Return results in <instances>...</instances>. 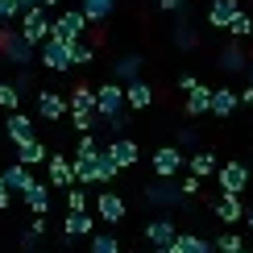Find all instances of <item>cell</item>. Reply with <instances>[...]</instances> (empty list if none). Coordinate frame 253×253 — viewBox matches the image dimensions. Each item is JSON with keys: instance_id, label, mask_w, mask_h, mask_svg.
<instances>
[{"instance_id": "f5cc1de1", "label": "cell", "mask_w": 253, "mask_h": 253, "mask_svg": "<svg viewBox=\"0 0 253 253\" xmlns=\"http://www.w3.org/2000/svg\"><path fill=\"white\" fill-rule=\"evenodd\" d=\"M0 187H4V174H0Z\"/></svg>"}, {"instance_id": "cb8c5ba5", "label": "cell", "mask_w": 253, "mask_h": 253, "mask_svg": "<svg viewBox=\"0 0 253 253\" xmlns=\"http://www.w3.org/2000/svg\"><path fill=\"white\" fill-rule=\"evenodd\" d=\"M0 174H4V187H8V191H21V195H25L29 187L38 183V178L29 174L25 166H21V162H8V166H0Z\"/></svg>"}, {"instance_id": "30bf717a", "label": "cell", "mask_w": 253, "mask_h": 253, "mask_svg": "<svg viewBox=\"0 0 253 253\" xmlns=\"http://www.w3.org/2000/svg\"><path fill=\"white\" fill-rule=\"evenodd\" d=\"M46 170H50V187H58V191H71V187H79V183H75V162H71L62 150H50Z\"/></svg>"}, {"instance_id": "f35d334b", "label": "cell", "mask_w": 253, "mask_h": 253, "mask_svg": "<svg viewBox=\"0 0 253 253\" xmlns=\"http://www.w3.org/2000/svg\"><path fill=\"white\" fill-rule=\"evenodd\" d=\"M67 212H87V191L83 187H71L67 191Z\"/></svg>"}, {"instance_id": "ac0fdd59", "label": "cell", "mask_w": 253, "mask_h": 253, "mask_svg": "<svg viewBox=\"0 0 253 253\" xmlns=\"http://www.w3.org/2000/svg\"><path fill=\"white\" fill-rule=\"evenodd\" d=\"M212 212L220 224H237V220H245V204H241V195H216Z\"/></svg>"}, {"instance_id": "7bdbcfd3", "label": "cell", "mask_w": 253, "mask_h": 253, "mask_svg": "<svg viewBox=\"0 0 253 253\" xmlns=\"http://www.w3.org/2000/svg\"><path fill=\"white\" fill-rule=\"evenodd\" d=\"M174 83H178V91H191V87H195V83H199V79L191 75V71H183V75H178Z\"/></svg>"}, {"instance_id": "ba28073f", "label": "cell", "mask_w": 253, "mask_h": 253, "mask_svg": "<svg viewBox=\"0 0 253 253\" xmlns=\"http://www.w3.org/2000/svg\"><path fill=\"white\" fill-rule=\"evenodd\" d=\"M249 166L245 162H220V170H216V183H220V195H241L249 187Z\"/></svg>"}, {"instance_id": "7dc6e473", "label": "cell", "mask_w": 253, "mask_h": 253, "mask_svg": "<svg viewBox=\"0 0 253 253\" xmlns=\"http://www.w3.org/2000/svg\"><path fill=\"white\" fill-rule=\"evenodd\" d=\"M241 96V104H253V87H245V91H237Z\"/></svg>"}, {"instance_id": "f1b7e54d", "label": "cell", "mask_w": 253, "mask_h": 253, "mask_svg": "<svg viewBox=\"0 0 253 253\" xmlns=\"http://www.w3.org/2000/svg\"><path fill=\"white\" fill-rule=\"evenodd\" d=\"M216 67H220V71H245V67H249V54H245V50L237 46V42H228V46L220 50Z\"/></svg>"}, {"instance_id": "8fae6325", "label": "cell", "mask_w": 253, "mask_h": 253, "mask_svg": "<svg viewBox=\"0 0 253 253\" xmlns=\"http://www.w3.org/2000/svg\"><path fill=\"white\" fill-rule=\"evenodd\" d=\"M4 133H8V141L17 145H29V141H38V121L29 117V112H8V121H4Z\"/></svg>"}, {"instance_id": "52a82bcc", "label": "cell", "mask_w": 253, "mask_h": 253, "mask_svg": "<svg viewBox=\"0 0 253 253\" xmlns=\"http://www.w3.org/2000/svg\"><path fill=\"white\" fill-rule=\"evenodd\" d=\"M150 166H154V178H174L187 166V154L178 150V145H158L150 154Z\"/></svg>"}, {"instance_id": "ffe728a7", "label": "cell", "mask_w": 253, "mask_h": 253, "mask_svg": "<svg viewBox=\"0 0 253 253\" xmlns=\"http://www.w3.org/2000/svg\"><path fill=\"white\" fill-rule=\"evenodd\" d=\"M125 104H129V112H145V108H154V87L145 79H137L125 87Z\"/></svg>"}, {"instance_id": "484cf974", "label": "cell", "mask_w": 253, "mask_h": 253, "mask_svg": "<svg viewBox=\"0 0 253 253\" xmlns=\"http://www.w3.org/2000/svg\"><path fill=\"white\" fill-rule=\"evenodd\" d=\"M237 108H241V96H237L233 87H216V91H212V117L228 121V117H233Z\"/></svg>"}, {"instance_id": "7a4b0ae2", "label": "cell", "mask_w": 253, "mask_h": 253, "mask_svg": "<svg viewBox=\"0 0 253 253\" xmlns=\"http://www.w3.org/2000/svg\"><path fill=\"white\" fill-rule=\"evenodd\" d=\"M87 17L79 13V8H62L58 17H50V38L62 42V46H75L79 38H87Z\"/></svg>"}, {"instance_id": "e0dca14e", "label": "cell", "mask_w": 253, "mask_h": 253, "mask_svg": "<svg viewBox=\"0 0 253 253\" xmlns=\"http://www.w3.org/2000/svg\"><path fill=\"white\" fill-rule=\"evenodd\" d=\"M141 79V54H121L112 62V83H121V87H129V83Z\"/></svg>"}, {"instance_id": "8d00e7d4", "label": "cell", "mask_w": 253, "mask_h": 253, "mask_svg": "<svg viewBox=\"0 0 253 253\" xmlns=\"http://www.w3.org/2000/svg\"><path fill=\"white\" fill-rule=\"evenodd\" d=\"M212 249H216V253H241V249H245V241H241L237 233H220V237L212 241Z\"/></svg>"}, {"instance_id": "74e56055", "label": "cell", "mask_w": 253, "mask_h": 253, "mask_svg": "<svg viewBox=\"0 0 253 253\" xmlns=\"http://www.w3.org/2000/svg\"><path fill=\"white\" fill-rule=\"evenodd\" d=\"M0 108L4 112H21V91L13 83H0Z\"/></svg>"}, {"instance_id": "2e32d148", "label": "cell", "mask_w": 253, "mask_h": 253, "mask_svg": "<svg viewBox=\"0 0 253 253\" xmlns=\"http://www.w3.org/2000/svg\"><path fill=\"white\" fill-rule=\"evenodd\" d=\"M212 91L216 87H208V83H195V87L191 91H187V104H183V108H187V117H212Z\"/></svg>"}, {"instance_id": "9c48e42d", "label": "cell", "mask_w": 253, "mask_h": 253, "mask_svg": "<svg viewBox=\"0 0 253 253\" xmlns=\"http://www.w3.org/2000/svg\"><path fill=\"white\" fill-rule=\"evenodd\" d=\"M141 233H145V241H150V249H166V245H174V241H178V224H174L170 216L158 212V216L145 220Z\"/></svg>"}, {"instance_id": "277c9868", "label": "cell", "mask_w": 253, "mask_h": 253, "mask_svg": "<svg viewBox=\"0 0 253 253\" xmlns=\"http://www.w3.org/2000/svg\"><path fill=\"white\" fill-rule=\"evenodd\" d=\"M0 58H4V62H13L17 71H29V62L38 58V50L29 46V42L21 38L17 29H0Z\"/></svg>"}, {"instance_id": "7c38bea8", "label": "cell", "mask_w": 253, "mask_h": 253, "mask_svg": "<svg viewBox=\"0 0 253 253\" xmlns=\"http://www.w3.org/2000/svg\"><path fill=\"white\" fill-rule=\"evenodd\" d=\"M125 212H129V204H125L121 191H108V187H104V191L96 195V216L104 220V224H121Z\"/></svg>"}, {"instance_id": "8992f818", "label": "cell", "mask_w": 253, "mask_h": 253, "mask_svg": "<svg viewBox=\"0 0 253 253\" xmlns=\"http://www.w3.org/2000/svg\"><path fill=\"white\" fill-rule=\"evenodd\" d=\"M17 34L29 42V46H46L50 42V13L46 8H29V13H21V25H17Z\"/></svg>"}, {"instance_id": "f907efd6", "label": "cell", "mask_w": 253, "mask_h": 253, "mask_svg": "<svg viewBox=\"0 0 253 253\" xmlns=\"http://www.w3.org/2000/svg\"><path fill=\"white\" fill-rule=\"evenodd\" d=\"M245 75H249V87H253V62H249V67H245Z\"/></svg>"}, {"instance_id": "44dd1931", "label": "cell", "mask_w": 253, "mask_h": 253, "mask_svg": "<svg viewBox=\"0 0 253 253\" xmlns=\"http://www.w3.org/2000/svg\"><path fill=\"white\" fill-rule=\"evenodd\" d=\"M170 42H174L178 54H191V50L199 46V34L187 25V17H174V25H170Z\"/></svg>"}, {"instance_id": "ab89813d", "label": "cell", "mask_w": 253, "mask_h": 253, "mask_svg": "<svg viewBox=\"0 0 253 253\" xmlns=\"http://www.w3.org/2000/svg\"><path fill=\"white\" fill-rule=\"evenodd\" d=\"M29 233H34V237L42 241V237L50 233V220H46V216H34V220H29Z\"/></svg>"}, {"instance_id": "d6a6232c", "label": "cell", "mask_w": 253, "mask_h": 253, "mask_svg": "<svg viewBox=\"0 0 253 253\" xmlns=\"http://www.w3.org/2000/svg\"><path fill=\"white\" fill-rule=\"evenodd\" d=\"M224 34H228V38H233V42H245V38H253V17L245 13V8H241V13L233 17V25H228V29H224Z\"/></svg>"}, {"instance_id": "5bb4252c", "label": "cell", "mask_w": 253, "mask_h": 253, "mask_svg": "<svg viewBox=\"0 0 253 253\" xmlns=\"http://www.w3.org/2000/svg\"><path fill=\"white\" fill-rule=\"evenodd\" d=\"M71 112V100H62L58 91H46L42 87L38 91V121H50V125H58L62 117Z\"/></svg>"}, {"instance_id": "603a6c76", "label": "cell", "mask_w": 253, "mask_h": 253, "mask_svg": "<svg viewBox=\"0 0 253 253\" xmlns=\"http://www.w3.org/2000/svg\"><path fill=\"white\" fill-rule=\"evenodd\" d=\"M79 13L87 17V25H104L117 13V0H79Z\"/></svg>"}, {"instance_id": "3957f363", "label": "cell", "mask_w": 253, "mask_h": 253, "mask_svg": "<svg viewBox=\"0 0 253 253\" xmlns=\"http://www.w3.org/2000/svg\"><path fill=\"white\" fill-rule=\"evenodd\" d=\"M141 191H145V204H150V208H162V216L187 204L183 183H174V178H154V183H150V187H141Z\"/></svg>"}, {"instance_id": "c3c4849f", "label": "cell", "mask_w": 253, "mask_h": 253, "mask_svg": "<svg viewBox=\"0 0 253 253\" xmlns=\"http://www.w3.org/2000/svg\"><path fill=\"white\" fill-rule=\"evenodd\" d=\"M62 4V0H42V8H46V13H50V8H58Z\"/></svg>"}, {"instance_id": "836d02e7", "label": "cell", "mask_w": 253, "mask_h": 253, "mask_svg": "<svg viewBox=\"0 0 253 253\" xmlns=\"http://www.w3.org/2000/svg\"><path fill=\"white\" fill-rule=\"evenodd\" d=\"M71 62H75V67H91V62H96V42L79 38L75 46H71Z\"/></svg>"}, {"instance_id": "83f0119b", "label": "cell", "mask_w": 253, "mask_h": 253, "mask_svg": "<svg viewBox=\"0 0 253 253\" xmlns=\"http://www.w3.org/2000/svg\"><path fill=\"white\" fill-rule=\"evenodd\" d=\"M187 166H191V178H199V183H204L208 174H216V170H220V162H216V154H212V150L191 154V158H187Z\"/></svg>"}, {"instance_id": "db71d44e", "label": "cell", "mask_w": 253, "mask_h": 253, "mask_svg": "<svg viewBox=\"0 0 253 253\" xmlns=\"http://www.w3.org/2000/svg\"><path fill=\"white\" fill-rule=\"evenodd\" d=\"M241 253H249V249H241Z\"/></svg>"}, {"instance_id": "f6af8a7d", "label": "cell", "mask_w": 253, "mask_h": 253, "mask_svg": "<svg viewBox=\"0 0 253 253\" xmlns=\"http://www.w3.org/2000/svg\"><path fill=\"white\" fill-rule=\"evenodd\" d=\"M21 249L34 253V249H38V237H34V233H21Z\"/></svg>"}, {"instance_id": "9a60e30c", "label": "cell", "mask_w": 253, "mask_h": 253, "mask_svg": "<svg viewBox=\"0 0 253 253\" xmlns=\"http://www.w3.org/2000/svg\"><path fill=\"white\" fill-rule=\"evenodd\" d=\"M104 150L112 154V162L121 166V170H129V166H137V158H141V150H137V141L133 137H112Z\"/></svg>"}, {"instance_id": "bcb514c9", "label": "cell", "mask_w": 253, "mask_h": 253, "mask_svg": "<svg viewBox=\"0 0 253 253\" xmlns=\"http://www.w3.org/2000/svg\"><path fill=\"white\" fill-rule=\"evenodd\" d=\"M21 4V13H29V8H42V0H17Z\"/></svg>"}, {"instance_id": "4316f807", "label": "cell", "mask_w": 253, "mask_h": 253, "mask_svg": "<svg viewBox=\"0 0 253 253\" xmlns=\"http://www.w3.org/2000/svg\"><path fill=\"white\" fill-rule=\"evenodd\" d=\"M17 162L25 166V170H34V166L50 162V145L42 141V137H38V141H29V145H21V150H17Z\"/></svg>"}, {"instance_id": "ee69618b", "label": "cell", "mask_w": 253, "mask_h": 253, "mask_svg": "<svg viewBox=\"0 0 253 253\" xmlns=\"http://www.w3.org/2000/svg\"><path fill=\"white\" fill-rule=\"evenodd\" d=\"M158 8H162V13H183V0H158Z\"/></svg>"}, {"instance_id": "b9f144b4", "label": "cell", "mask_w": 253, "mask_h": 253, "mask_svg": "<svg viewBox=\"0 0 253 253\" xmlns=\"http://www.w3.org/2000/svg\"><path fill=\"white\" fill-rule=\"evenodd\" d=\"M199 187H204V183H199V178H191V174L183 178V195H187V199H195V195H199Z\"/></svg>"}, {"instance_id": "e575fe53", "label": "cell", "mask_w": 253, "mask_h": 253, "mask_svg": "<svg viewBox=\"0 0 253 253\" xmlns=\"http://www.w3.org/2000/svg\"><path fill=\"white\" fill-rule=\"evenodd\" d=\"M100 150H104V145L96 141V133H91V137H79V145H75V162H96Z\"/></svg>"}, {"instance_id": "f546056e", "label": "cell", "mask_w": 253, "mask_h": 253, "mask_svg": "<svg viewBox=\"0 0 253 253\" xmlns=\"http://www.w3.org/2000/svg\"><path fill=\"white\" fill-rule=\"evenodd\" d=\"M25 208L34 216H46L50 212V183H34V187H29V191H25Z\"/></svg>"}, {"instance_id": "7402d4cb", "label": "cell", "mask_w": 253, "mask_h": 253, "mask_svg": "<svg viewBox=\"0 0 253 253\" xmlns=\"http://www.w3.org/2000/svg\"><path fill=\"white\" fill-rule=\"evenodd\" d=\"M79 237H91V212H67L62 220V241H79Z\"/></svg>"}, {"instance_id": "d4e9b609", "label": "cell", "mask_w": 253, "mask_h": 253, "mask_svg": "<svg viewBox=\"0 0 253 253\" xmlns=\"http://www.w3.org/2000/svg\"><path fill=\"white\" fill-rule=\"evenodd\" d=\"M117 174H121V166L112 162V154H108V150H100V154H96V162H91V178H96L100 187H112V183H117Z\"/></svg>"}, {"instance_id": "816d5d0a", "label": "cell", "mask_w": 253, "mask_h": 253, "mask_svg": "<svg viewBox=\"0 0 253 253\" xmlns=\"http://www.w3.org/2000/svg\"><path fill=\"white\" fill-rule=\"evenodd\" d=\"M150 253H174V245H166V249H150Z\"/></svg>"}, {"instance_id": "d6986e66", "label": "cell", "mask_w": 253, "mask_h": 253, "mask_svg": "<svg viewBox=\"0 0 253 253\" xmlns=\"http://www.w3.org/2000/svg\"><path fill=\"white\" fill-rule=\"evenodd\" d=\"M237 13H241L237 0H212V4H208V25H212V29H228Z\"/></svg>"}, {"instance_id": "5b68a950", "label": "cell", "mask_w": 253, "mask_h": 253, "mask_svg": "<svg viewBox=\"0 0 253 253\" xmlns=\"http://www.w3.org/2000/svg\"><path fill=\"white\" fill-rule=\"evenodd\" d=\"M129 112V104H125V87L121 83H100L96 87V117H100V125L104 121H117V117H125Z\"/></svg>"}, {"instance_id": "1f68e13d", "label": "cell", "mask_w": 253, "mask_h": 253, "mask_svg": "<svg viewBox=\"0 0 253 253\" xmlns=\"http://www.w3.org/2000/svg\"><path fill=\"white\" fill-rule=\"evenodd\" d=\"M87 253H121V241H117V233H91L87 237Z\"/></svg>"}, {"instance_id": "d590c367", "label": "cell", "mask_w": 253, "mask_h": 253, "mask_svg": "<svg viewBox=\"0 0 253 253\" xmlns=\"http://www.w3.org/2000/svg\"><path fill=\"white\" fill-rule=\"evenodd\" d=\"M174 145H178L183 154H199V133L187 125V129H178V133H174Z\"/></svg>"}, {"instance_id": "4dcf8cb0", "label": "cell", "mask_w": 253, "mask_h": 253, "mask_svg": "<svg viewBox=\"0 0 253 253\" xmlns=\"http://www.w3.org/2000/svg\"><path fill=\"white\" fill-rule=\"evenodd\" d=\"M174 253H216V249H212V241L199 237V233H178Z\"/></svg>"}, {"instance_id": "60d3db41", "label": "cell", "mask_w": 253, "mask_h": 253, "mask_svg": "<svg viewBox=\"0 0 253 253\" xmlns=\"http://www.w3.org/2000/svg\"><path fill=\"white\" fill-rule=\"evenodd\" d=\"M13 87H17V91H29V87H34V75H29V71H17V75H13Z\"/></svg>"}, {"instance_id": "4fadbf2b", "label": "cell", "mask_w": 253, "mask_h": 253, "mask_svg": "<svg viewBox=\"0 0 253 253\" xmlns=\"http://www.w3.org/2000/svg\"><path fill=\"white\" fill-rule=\"evenodd\" d=\"M38 62L46 71H58V75L75 67V62H71V46H62V42H54V38H50L46 46H38Z\"/></svg>"}, {"instance_id": "681fc988", "label": "cell", "mask_w": 253, "mask_h": 253, "mask_svg": "<svg viewBox=\"0 0 253 253\" xmlns=\"http://www.w3.org/2000/svg\"><path fill=\"white\" fill-rule=\"evenodd\" d=\"M245 224H249V228H253V208H245Z\"/></svg>"}, {"instance_id": "6da1fadb", "label": "cell", "mask_w": 253, "mask_h": 253, "mask_svg": "<svg viewBox=\"0 0 253 253\" xmlns=\"http://www.w3.org/2000/svg\"><path fill=\"white\" fill-rule=\"evenodd\" d=\"M71 125H75L79 137H91L100 129V117H96V87L91 83H75L71 87Z\"/></svg>"}]
</instances>
